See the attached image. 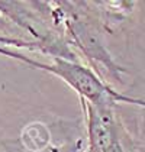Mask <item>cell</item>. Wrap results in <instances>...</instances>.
<instances>
[{"mask_svg":"<svg viewBox=\"0 0 145 152\" xmlns=\"http://www.w3.org/2000/svg\"><path fill=\"white\" fill-rule=\"evenodd\" d=\"M0 52L22 59V61L34 65L36 68L48 71L51 74L60 77L61 80H64L74 91L80 94L83 102L92 103V104H113L115 102H119V100L128 102V97H123L122 94L113 91L108 84H105L97 77L96 72L92 68L81 65L75 61L55 57L52 62L42 64V62L29 59L23 55L9 52V51H4V49H0Z\"/></svg>","mask_w":145,"mask_h":152,"instance_id":"1","label":"cell"},{"mask_svg":"<svg viewBox=\"0 0 145 152\" xmlns=\"http://www.w3.org/2000/svg\"><path fill=\"white\" fill-rule=\"evenodd\" d=\"M87 112L90 152H122L112 107L113 104H92L83 102Z\"/></svg>","mask_w":145,"mask_h":152,"instance_id":"2","label":"cell"}]
</instances>
